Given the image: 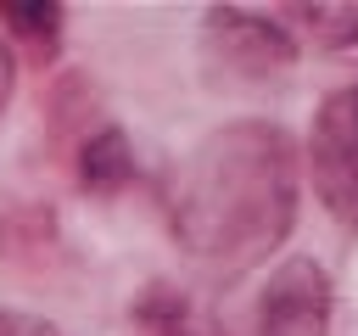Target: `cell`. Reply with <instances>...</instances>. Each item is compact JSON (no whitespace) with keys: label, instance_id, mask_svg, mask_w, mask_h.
Here are the masks:
<instances>
[{"label":"cell","instance_id":"obj_9","mask_svg":"<svg viewBox=\"0 0 358 336\" xmlns=\"http://www.w3.org/2000/svg\"><path fill=\"white\" fill-rule=\"evenodd\" d=\"M11 90H17V56H11V45L0 39V118H6V106H11Z\"/></svg>","mask_w":358,"mask_h":336},{"label":"cell","instance_id":"obj_4","mask_svg":"<svg viewBox=\"0 0 358 336\" xmlns=\"http://www.w3.org/2000/svg\"><path fill=\"white\" fill-rule=\"evenodd\" d=\"M207 39H213V50H218V56H224L235 73L268 78V73L291 67V39H285L274 22L252 17V11H213Z\"/></svg>","mask_w":358,"mask_h":336},{"label":"cell","instance_id":"obj_7","mask_svg":"<svg viewBox=\"0 0 358 336\" xmlns=\"http://www.w3.org/2000/svg\"><path fill=\"white\" fill-rule=\"evenodd\" d=\"M78 179H84L90 190H117V185L129 179V146H123L117 129L84 134V146H78Z\"/></svg>","mask_w":358,"mask_h":336},{"label":"cell","instance_id":"obj_2","mask_svg":"<svg viewBox=\"0 0 358 336\" xmlns=\"http://www.w3.org/2000/svg\"><path fill=\"white\" fill-rule=\"evenodd\" d=\"M308 168H313V190L319 202L358 230V84L336 90L308 134Z\"/></svg>","mask_w":358,"mask_h":336},{"label":"cell","instance_id":"obj_6","mask_svg":"<svg viewBox=\"0 0 358 336\" xmlns=\"http://www.w3.org/2000/svg\"><path fill=\"white\" fill-rule=\"evenodd\" d=\"M140 319L157 330V336H224L190 297H179L173 286H157L151 297H140Z\"/></svg>","mask_w":358,"mask_h":336},{"label":"cell","instance_id":"obj_1","mask_svg":"<svg viewBox=\"0 0 358 336\" xmlns=\"http://www.w3.org/2000/svg\"><path fill=\"white\" fill-rule=\"evenodd\" d=\"M296 218V146L274 123L213 129L168 185L173 241L207 263L246 269L268 258Z\"/></svg>","mask_w":358,"mask_h":336},{"label":"cell","instance_id":"obj_8","mask_svg":"<svg viewBox=\"0 0 358 336\" xmlns=\"http://www.w3.org/2000/svg\"><path fill=\"white\" fill-rule=\"evenodd\" d=\"M0 336H56L45 319L34 314H17V308H0Z\"/></svg>","mask_w":358,"mask_h":336},{"label":"cell","instance_id":"obj_3","mask_svg":"<svg viewBox=\"0 0 358 336\" xmlns=\"http://www.w3.org/2000/svg\"><path fill=\"white\" fill-rule=\"evenodd\" d=\"M263 336H330V280L313 258H291L257 297Z\"/></svg>","mask_w":358,"mask_h":336},{"label":"cell","instance_id":"obj_5","mask_svg":"<svg viewBox=\"0 0 358 336\" xmlns=\"http://www.w3.org/2000/svg\"><path fill=\"white\" fill-rule=\"evenodd\" d=\"M0 17H6V34L22 56L50 62L62 50V6L56 0H0Z\"/></svg>","mask_w":358,"mask_h":336}]
</instances>
